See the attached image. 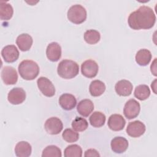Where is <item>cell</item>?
Returning a JSON list of instances; mask_svg holds the SVG:
<instances>
[{
  "label": "cell",
  "mask_w": 157,
  "mask_h": 157,
  "mask_svg": "<svg viewBox=\"0 0 157 157\" xmlns=\"http://www.w3.org/2000/svg\"><path fill=\"white\" fill-rule=\"evenodd\" d=\"M128 22L129 27L132 29H148L154 26L156 16L151 8L142 6L130 13Z\"/></svg>",
  "instance_id": "1"
},
{
  "label": "cell",
  "mask_w": 157,
  "mask_h": 157,
  "mask_svg": "<svg viewBox=\"0 0 157 157\" xmlns=\"http://www.w3.org/2000/svg\"><path fill=\"white\" fill-rule=\"evenodd\" d=\"M20 75L25 80H32L36 78L39 73L38 64L33 60H23L18 66Z\"/></svg>",
  "instance_id": "2"
},
{
  "label": "cell",
  "mask_w": 157,
  "mask_h": 157,
  "mask_svg": "<svg viewBox=\"0 0 157 157\" xmlns=\"http://www.w3.org/2000/svg\"><path fill=\"white\" fill-rule=\"evenodd\" d=\"M79 72L78 64L70 59H63L58 64L57 72L58 75L65 79H71L75 77Z\"/></svg>",
  "instance_id": "3"
},
{
  "label": "cell",
  "mask_w": 157,
  "mask_h": 157,
  "mask_svg": "<svg viewBox=\"0 0 157 157\" xmlns=\"http://www.w3.org/2000/svg\"><path fill=\"white\" fill-rule=\"evenodd\" d=\"M86 10L80 4L72 6L68 10L67 16L72 23L79 25L84 22L86 18Z\"/></svg>",
  "instance_id": "4"
},
{
  "label": "cell",
  "mask_w": 157,
  "mask_h": 157,
  "mask_svg": "<svg viewBox=\"0 0 157 157\" xmlns=\"http://www.w3.org/2000/svg\"><path fill=\"white\" fill-rule=\"evenodd\" d=\"M140 110V105L139 102L134 99H131L126 102L123 109V113L126 118L131 120L137 117Z\"/></svg>",
  "instance_id": "5"
},
{
  "label": "cell",
  "mask_w": 157,
  "mask_h": 157,
  "mask_svg": "<svg viewBox=\"0 0 157 157\" xmlns=\"http://www.w3.org/2000/svg\"><path fill=\"white\" fill-rule=\"evenodd\" d=\"M37 86L41 93L47 97H52L55 94V88L52 82L47 77H40L37 80Z\"/></svg>",
  "instance_id": "6"
},
{
  "label": "cell",
  "mask_w": 157,
  "mask_h": 157,
  "mask_svg": "<svg viewBox=\"0 0 157 157\" xmlns=\"http://www.w3.org/2000/svg\"><path fill=\"white\" fill-rule=\"evenodd\" d=\"M44 128L47 133L52 135H56L62 131L63 124L59 118L57 117H51L46 120Z\"/></svg>",
  "instance_id": "7"
},
{
  "label": "cell",
  "mask_w": 157,
  "mask_h": 157,
  "mask_svg": "<svg viewBox=\"0 0 157 157\" xmlns=\"http://www.w3.org/2000/svg\"><path fill=\"white\" fill-rule=\"evenodd\" d=\"M98 70V64L92 59L86 60L81 65L82 74L87 78H93L96 76Z\"/></svg>",
  "instance_id": "8"
},
{
  "label": "cell",
  "mask_w": 157,
  "mask_h": 157,
  "mask_svg": "<svg viewBox=\"0 0 157 157\" xmlns=\"http://www.w3.org/2000/svg\"><path fill=\"white\" fill-rule=\"evenodd\" d=\"M145 124L139 120L129 123L126 128L127 134L132 137H139L143 135L145 131Z\"/></svg>",
  "instance_id": "9"
},
{
  "label": "cell",
  "mask_w": 157,
  "mask_h": 157,
  "mask_svg": "<svg viewBox=\"0 0 157 157\" xmlns=\"http://www.w3.org/2000/svg\"><path fill=\"white\" fill-rule=\"evenodd\" d=\"M1 78L6 85H14L18 80V74L11 66H5L1 71Z\"/></svg>",
  "instance_id": "10"
},
{
  "label": "cell",
  "mask_w": 157,
  "mask_h": 157,
  "mask_svg": "<svg viewBox=\"0 0 157 157\" xmlns=\"http://www.w3.org/2000/svg\"><path fill=\"white\" fill-rule=\"evenodd\" d=\"M26 99L25 90L20 87H15L12 89L8 93L7 99L9 102L13 105L21 104Z\"/></svg>",
  "instance_id": "11"
},
{
  "label": "cell",
  "mask_w": 157,
  "mask_h": 157,
  "mask_svg": "<svg viewBox=\"0 0 157 157\" xmlns=\"http://www.w3.org/2000/svg\"><path fill=\"white\" fill-rule=\"evenodd\" d=\"M1 55L6 62L13 63L18 59L19 52L14 45H8L2 49Z\"/></svg>",
  "instance_id": "12"
},
{
  "label": "cell",
  "mask_w": 157,
  "mask_h": 157,
  "mask_svg": "<svg viewBox=\"0 0 157 157\" xmlns=\"http://www.w3.org/2000/svg\"><path fill=\"white\" fill-rule=\"evenodd\" d=\"M46 55L47 58L52 62L58 61L61 56V47L60 45L55 42L49 44L46 49Z\"/></svg>",
  "instance_id": "13"
},
{
  "label": "cell",
  "mask_w": 157,
  "mask_h": 157,
  "mask_svg": "<svg viewBox=\"0 0 157 157\" xmlns=\"http://www.w3.org/2000/svg\"><path fill=\"white\" fill-rule=\"evenodd\" d=\"M126 121L122 115L120 114H113L110 116L108 120L109 128L114 131H119L123 129Z\"/></svg>",
  "instance_id": "14"
},
{
  "label": "cell",
  "mask_w": 157,
  "mask_h": 157,
  "mask_svg": "<svg viewBox=\"0 0 157 157\" xmlns=\"http://www.w3.org/2000/svg\"><path fill=\"white\" fill-rule=\"evenodd\" d=\"M128 141L124 137L118 136L114 137L110 143L112 151L116 153H122L124 152L128 147Z\"/></svg>",
  "instance_id": "15"
},
{
  "label": "cell",
  "mask_w": 157,
  "mask_h": 157,
  "mask_svg": "<svg viewBox=\"0 0 157 157\" xmlns=\"http://www.w3.org/2000/svg\"><path fill=\"white\" fill-rule=\"evenodd\" d=\"M132 84L127 80H121L117 82L115 86L116 93L121 96H129L132 91Z\"/></svg>",
  "instance_id": "16"
},
{
  "label": "cell",
  "mask_w": 157,
  "mask_h": 157,
  "mask_svg": "<svg viewBox=\"0 0 157 157\" xmlns=\"http://www.w3.org/2000/svg\"><path fill=\"white\" fill-rule=\"evenodd\" d=\"M59 104L63 109L70 110L75 107L77 100L74 95L69 93H64L60 96Z\"/></svg>",
  "instance_id": "17"
},
{
  "label": "cell",
  "mask_w": 157,
  "mask_h": 157,
  "mask_svg": "<svg viewBox=\"0 0 157 157\" xmlns=\"http://www.w3.org/2000/svg\"><path fill=\"white\" fill-rule=\"evenodd\" d=\"M33 40L32 37L28 34H20L17 39H16V44L20 50L23 52L28 51L32 45H33Z\"/></svg>",
  "instance_id": "18"
},
{
  "label": "cell",
  "mask_w": 157,
  "mask_h": 157,
  "mask_svg": "<svg viewBox=\"0 0 157 157\" xmlns=\"http://www.w3.org/2000/svg\"><path fill=\"white\" fill-rule=\"evenodd\" d=\"M77 110L80 115L86 117L93 111L94 104L90 99H83L78 102Z\"/></svg>",
  "instance_id": "19"
},
{
  "label": "cell",
  "mask_w": 157,
  "mask_h": 157,
  "mask_svg": "<svg viewBox=\"0 0 157 157\" xmlns=\"http://www.w3.org/2000/svg\"><path fill=\"white\" fill-rule=\"evenodd\" d=\"M32 148L29 143L26 141L18 142L15 147V153L18 157H28L31 154Z\"/></svg>",
  "instance_id": "20"
},
{
  "label": "cell",
  "mask_w": 157,
  "mask_h": 157,
  "mask_svg": "<svg viewBox=\"0 0 157 157\" xmlns=\"http://www.w3.org/2000/svg\"><path fill=\"white\" fill-rule=\"evenodd\" d=\"M151 53L150 50L143 48L139 50L136 55V63L142 66L148 65L151 59Z\"/></svg>",
  "instance_id": "21"
},
{
  "label": "cell",
  "mask_w": 157,
  "mask_h": 157,
  "mask_svg": "<svg viewBox=\"0 0 157 157\" xmlns=\"http://www.w3.org/2000/svg\"><path fill=\"white\" fill-rule=\"evenodd\" d=\"M105 90V85L99 80L92 81L89 86V91L92 96L97 97L102 95Z\"/></svg>",
  "instance_id": "22"
},
{
  "label": "cell",
  "mask_w": 157,
  "mask_h": 157,
  "mask_svg": "<svg viewBox=\"0 0 157 157\" xmlns=\"http://www.w3.org/2000/svg\"><path fill=\"white\" fill-rule=\"evenodd\" d=\"M13 13L12 6L5 1L0 2V18L2 20H10Z\"/></svg>",
  "instance_id": "23"
},
{
  "label": "cell",
  "mask_w": 157,
  "mask_h": 157,
  "mask_svg": "<svg viewBox=\"0 0 157 157\" xmlns=\"http://www.w3.org/2000/svg\"><path fill=\"white\" fill-rule=\"evenodd\" d=\"M105 115L98 111L93 112L90 117L89 120L91 125L95 128H100L102 126L105 122Z\"/></svg>",
  "instance_id": "24"
},
{
  "label": "cell",
  "mask_w": 157,
  "mask_h": 157,
  "mask_svg": "<svg viewBox=\"0 0 157 157\" xmlns=\"http://www.w3.org/2000/svg\"><path fill=\"white\" fill-rule=\"evenodd\" d=\"M134 96L140 101H144L148 98L150 95V90L146 85H139L136 87Z\"/></svg>",
  "instance_id": "25"
},
{
  "label": "cell",
  "mask_w": 157,
  "mask_h": 157,
  "mask_svg": "<svg viewBox=\"0 0 157 157\" xmlns=\"http://www.w3.org/2000/svg\"><path fill=\"white\" fill-rule=\"evenodd\" d=\"M101 38L100 33L94 29L87 30L84 33V39L88 44H95L98 43Z\"/></svg>",
  "instance_id": "26"
},
{
  "label": "cell",
  "mask_w": 157,
  "mask_h": 157,
  "mask_svg": "<svg viewBox=\"0 0 157 157\" xmlns=\"http://www.w3.org/2000/svg\"><path fill=\"white\" fill-rule=\"evenodd\" d=\"M64 155L65 157H81L82 156V149L77 144L71 145L65 148Z\"/></svg>",
  "instance_id": "27"
},
{
  "label": "cell",
  "mask_w": 157,
  "mask_h": 157,
  "mask_svg": "<svg viewBox=\"0 0 157 157\" xmlns=\"http://www.w3.org/2000/svg\"><path fill=\"white\" fill-rule=\"evenodd\" d=\"M72 128L75 131L81 132L86 130L88 126V121L82 117H77L72 122Z\"/></svg>",
  "instance_id": "28"
},
{
  "label": "cell",
  "mask_w": 157,
  "mask_h": 157,
  "mask_svg": "<svg viewBox=\"0 0 157 157\" xmlns=\"http://www.w3.org/2000/svg\"><path fill=\"white\" fill-rule=\"evenodd\" d=\"M61 151L56 145H49L45 147L42 153V157H61Z\"/></svg>",
  "instance_id": "29"
},
{
  "label": "cell",
  "mask_w": 157,
  "mask_h": 157,
  "mask_svg": "<svg viewBox=\"0 0 157 157\" xmlns=\"http://www.w3.org/2000/svg\"><path fill=\"white\" fill-rule=\"evenodd\" d=\"M62 137L65 141L72 143L76 142L78 139L79 134L75 131L70 128H67L63 131L62 134Z\"/></svg>",
  "instance_id": "30"
},
{
  "label": "cell",
  "mask_w": 157,
  "mask_h": 157,
  "mask_svg": "<svg viewBox=\"0 0 157 157\" xmlns=\"http://www.w3.org/2000/svg\"><path fill=\"white\" fill-rule=\"evenodd\" d=\"M84 156L85 157H93V156L99 157L100 156V155L96 150L93 148H90L85 151Z\"/></svg>",
  "instance_id": "31"
},
{
  "label": "cell",
  "mask_w": 157,
  "mask_h": 157,
  "mask_svg": "<svg viewBox=\"0 0 157 157\" xmlns=\"http://www.w3.org/2000/svg\"><path fill=\"white\" fill-rule=\"evenodd\" d=\"M156 58H155V60L153 61V63L151 65L150 69H151V72H152V74L155 75L156 76Z\"/></svg>",
  "instance_id": "32"
}]
</instances>
